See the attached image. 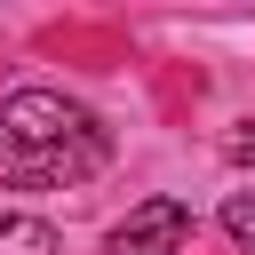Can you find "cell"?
I'll return each mask as SVG.
<instances>
[{"label": "cell", "instance_id": "cell-1", "mask_svg": "<svg viewBox=\"0 0 255 255\" xmlns=\"http://www.w3.org/2000/svg\"><path fill=\"white\" fill-rule=\"evenodd\" d=\"M104 159V128L88 104L56 88H16L0 104V175L16 183H80Z\"/></svg>", "mask_w": 255, "mask_h": 255}, {"label": "cell", "instance_id": "cell-2", "mask_svg": "<svg viewBox=\"0 0 255 255\" xmlns=\"http://www.w3.org/2000/svg\"><path fill=\"white\" fill-rule=\"evenodd\" d=\"M191 239V207L183 199H143L128 207V223L112 231V255H175Z\"/></svg>", "mask_w": 255, "mask_h": 255}, {"label": "cell", "instance_id": "cell-3", "mask_svg": "<svg viewBox=\"0 0 255 255\" xmlns=\"http://www.w3.org/2000/svg\"><path fill=\"white\" fill-rule=\"evenodd\" d=\"M0 255H64V247H56V223H40V215H0Z\"/></svg>", "mask_w": 255, "mask_h": 255}, {"label": "cell", "instance_id": "cell-4", "mask_svg": "<svg viewBox=\"0 0 255 255\" xmlns=\"http://www.w3.org/2000/svg\"><path fill=\"white\" fill-rule=\"evenodd\" d=\"M223 231H231L239 247H255V191H231V199H223Z\"/></svg>", "mask_w": 255, "mask_h": 255}, {"label": "cell", "instance_id": "cell-5", "mask_svg": "<svg viewBox=\"0 0 255 255\" xmlns=\"http://www.w3.org/2000/svg\"><path fill=\"white\" fill-rule=\"evenodd\" d=\"M223 151H231L239 167H255V128H231V135H223Z\"/></svg>", "mask_w": 255, "mask_h": 255}]
</instances>
